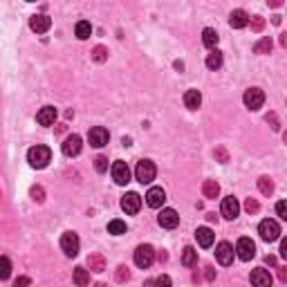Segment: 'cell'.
I'll use <instances>...</instances> for the list:
<instances>
[{
	"instance_id": "1",
	"label": "cell",
	"mask_w": 287,
	"mask_h": 287,
	"mask_svg": "<svg viewBox=\"0 0 287 287\" xmlns=\"http://www.w3.org/2000/svg\"><path fill=\"white\" fill-rule=\"evenodd\" d=\"M50 159H52V150L48 146H34L27 153V161L34 169H45V166L50 164Z\"/></svg>"
},
{
	"instance_id": "2",
	"label": "cell",
	"mask_w": 287,
	"mask_h": 287,
	"mask_svg": "<svg viewBox=\"0 0 287 287\" xmlns=\"http://www.w3.org/2000/svg\"><path fill=\"white\" fill-rule=\"evenodd\" d=\"M155 175H157V169H155V164L150 159L137 161V169H135V177H137V182H142V184H150V182L155 180Z\"/></svg>"
},
{
	"instance_id": "3",
	"label": "cell",
	"mask_w": 287,
	"mask_h": 287,
	"mask_svg": "<svg viewBox=\"0 0 287 287\" xmlns=\"http://www.w3.org/2000/svg\"><path fill=\"white\" fill-rule=\"evenodd\" d=\"M155 260V249L150 247V244H139L137 249H135V265L142 269H148L150 265H153Z\"/></svg>"
},
{
	"instance_id": "4",
	"label": "cell",
	"mask_w": 287,
	"mask_h": 287,
	"mask_svg": "<svg viewBox=\"0 0 287 287\" xmlns=\"http://www.w3.org/2000/svg\"><path fill=\"white\" fill-rule=\"evenodd\" d=\"M258 233L265 242H274V240L280 238V227L276 220H263L258 224Z\"/></svg>"
},
{
	"instance_id": "5",
	"label": "cell",
	"mask_w": 287,
	"mask_h": 287,
	"mask_svg": "<svg viewBox=\"0 0 287 287\" xmlns=\"http://www.w3.org/2000/svg\"><path fill=\"white\" fill-rule=\"evenodd\" d=\"M79 247H81V242H79V236H76L74 231H67L61 236V249H63L65 256L74 258V256L79 254Z\"/></svg>"
},
{
	"instance_id": "6",
	"label": "cell",
	"mask_w": 287,
	"mask_h": 287,
	"mask_svg": "<svg viewBox=\"0 0 287 287\" xmlns=\"http://www.w3.org/2000/svg\"><path fill=\"white\" fill-rule=\"evenodd\" d=\"M242 101H244V106H247L249 110H260L263 103H265V92L260 90V88H249V90L244 92Z\"/></svg>"
},
{
	"instance_id": "7",
	"label": "cell",
	"mask_w": 287,
	"mask_h": 287,
	"mask_svg": "<svg viewBox=\"0 0 287 287\" xmlns=\"http://www.w3.org/2000/svg\"><path fill=\"white\" fill-rule=\"evenodd\" d=\"M236 256L240 260H252L256 256V244L252 238H240L236 244Z\"/></svg>"
},
{
	"instance_id": "8",
	"label": "cell",
	"mask_w": 287,
	"mask_h": 287,
	"mask_svg": "<svg viewBox=\"0 0 287 287\" xmlns=\"http://www.w3.org/2000/svg\"><path fill=\"white\" fill-rule=\"evenodd\" d=\"M108 139H110V135L101 126L90 128V133H88V142H90V146H95V148H103V146L108 144Z\"/></svg>"
},
{
	"instance_id": "9",
	"label": "cell",
	"mask_w": 287,
	"mask_h": 287,
	"mask_svg": "<svg viewBox=\"0 0 287 287\" xmlns=\"http://www.w3.org/2000/svg\"><path fill=\"white\" fill-rule=\"evenodd\" d=\"M81 137L79 135H70V137H65V142L61 144V148H63V155L65 157H76V155L81 153Z\"/></svg>"
},
{
	"instance_id": "10",
	"label": "cell",
	"mask_w": 287,
	"mask_h": 287,
	"mask_svg": "<svg viewBox=\"0 0 287 287\" xmlns=\"http://www.w3.org/2000/svg\"><path fill=\"white\" fill-rule=\"evenodd\" d=\"M112 180L117 182L119 186H124L130 182V169H128L126 161H114L112 164Z\"/></svg>"
},
{
	"instance_id": "11",
	"label": "cell",
	"mask_w": 287,
	"mask_h": 287,
	"mask_svg": "<svg viewBox=\"0 0 287 287\" xmlns=\"http://www.w3.org/2000/svg\"><path fill=\"white\" fill-rule=\"evenodd\" d=\"M220 213L227 220H236L238 218V213H240V204H238V200L233 195H229V197H224L222 200V207H220Z\"/></svg>"
},
{
	"instance_id": "12",
	"label": "cell",
	"mask_w": 287,
	"mask_h": 287,
	"mask_svg": "<svg viewBox=\"0 0 287 287\" xmlns=\"http://www.w3.org/2000/svg\"><path fill=\"white\" fill-rule=\"evenodd\" d=\"M157 222L164 229H175L180 224V216H177L175 209H161V213L157 216Z\"/></svg>"
},
{
	"instance_id": "13",
	"label": "cell",
	"mask_w": 287,
	"mask_h": 287,
	"mask_svg": "<svg viewBox=\"0 0 287 287\" xmlns=\"http://www.w3.org/2000/svg\"><path fill=\"white\" fill-rule=\"evenodd\" d=\"M252 285L254 287H271L274 285V278H271V274L267 269H263V267H256L254 271H252Z\"/></svg>"
},
{
	"instance_id": "14",
	"label": "cell",
	"mask_w": 287,
	"mask_h": 287,
	"mask_svg": "<svg viewBox=\"0 0 287 287\" xmlns=\"http://www.w3.org/2000/svg\"><path fill=\"white\" fill-rule=\"evenodd\" d=\"M164 202H166V193H164L161 186H153V189H148V193H146V204H148L150 209H159Z\"/></svg>"
},
{
	"instance_id": "15",
	"label": "cell",
	"mask_w": 287,
	"mask_h": 287,
	"mask_svg": "<svg viewBox=\"0 0 287 287\" xmlns=\"http://www.w3.org/2000/svg\"><path fill=\"white\" fill-rule=\"evenodd\" d=\"M233 256H236V252H233V247L229 242H220L216 247V258L220 265H224V267L233 263Z\"/></svg>"
},
{
	"instance_id": "16",
	"label": "cell",
	"mask_w": 287,
	"mask_h": 287,
	"mask_svg": "<svg viewBox=\"0 0 287 287\" xmlns=\"http://www.w3.org/2000/svg\"><path fill=\"white\" fill-rule=\"evenodd\" d=\"M121 209L130 216H135V213L142 209V197L137 195V193H126V195L121 197Z\"/></svg>"
},
{
	"instance_id": "17",
	"label": "cell",
	"mask_w": 287,
	"mask_h": 287,
	"mask_svg": "<svg viewBox=\"0 0 287 287\" xmlns=\"http://www.w3.org/2000/svg\"><path fill=\"white\" fill-rule=\"evenodd\" d=\"M29 27H32L36 34H45L52 27V18L45 16V14H36V16L29 18Z\"/></svg>"
},
{
	"instance_id": "18",
	"label": "cell",
	"mask_w": 287,
	"mask_h": 287,
	"mask_svg": "<svg viewBox=\"0 0 287 287\" xmlns=\"http://www.w3.org/2000/svg\"><path fill=\"white\" fill-rule=\"evenodd\" d=\"M36 121H38L40 126H54V121H56V108H52V106L40 108L38 114H36Z\"/></svg>"
},
{
	"instance_id": "19",
	"label": "cell",
	"mask_w": 287,
	"mask_h": 287,
	"mask_svg": "<svg viewBox=\"0 0 287 287\" xmlns=\"http://www.w3.org/2000/svg\"><path fill=\"white\" fill-rule=\"evenodd\" d=\"M247 23H249V16H247V12H242V9H236V12H231V16H229V25H231L233 29L247 27Z\"/></svg>"
},
{
	"instance_id": "20",
	"label": "cell",
	"mask_w": 287,
	"mask_h": 287,
	"mask_svg": "<svg viewBox=\"0 0 287 287\" xmlns=\"http://www.w3.org/2000/svg\"><path fill=\"white\" fill-rule=\"evenodd\" d=\"M195 238H197V242H200V247L207 249V247H211V244H213V240H216V233H213L209 227H200V229L195 231Z\"/></svg>"
},
{
	"instance_id": "21",
	"label": "cell",
	"mask_w": 287,
	"mask_h": 287,
	"mask_svg": "<svg viewBox=\"0 0 287 287\" xmlns=\"http://www.w3.org/2000/svg\"><path fill=\"white\" fill-rule=\"evenodd\" d=\"M200 103H202V95L197 90H186V95H184V106L189 108V110H197L200 108Z\"/></svg>"
},
{
	"instance_id": "22",
	"label": "cell",
	"mask_w": 287,
	"mask_h": 287,
	"mask_svg": "<svg viewBox=\"0 0 287 287\" xmlns=\"http://www.w3.org/2000/svg\"><path fill=\"white\" fill-rule=\"evenodd\" d=\"M218 40H220V36H218L216 29L207 27L204 32H202V43H204V48H209V50H216Z\"/></svg>"
},
{
	"instance_id": "23",
	"label": "cell",
	"mask_w": 287,
	"mask_h": 287,
	"mask_svg": "<svg viewBox=\"0 0 287 287\" xmlns=\"http://www.w3.org/2000/svg\"><path fill=\"white\" fill-rule=\"evenodd\" d=\"M202 193H204V197L213 200V197H218V193H220V184H218L216 180H204V184H202Z\"/></svg>"
},
{
	"instance_id": "24",
	"label": "cell",
	"mask_w": 287,
	"mask_h": 287,
	"mask_svg": "<svg viewBox=\"0 0 287 287\" xmlns=\"http://www.w3.org/2000/svg\"><path fill=\"white\" fill-rule=\"evenodd\" d=\"M74 32H76V38L79 40H86V38H90V34H92V25L88 23V20H79Z\"/></svg>"
},
{
	"instance_id": "25",
	"label": "cell",
	"mask_w": 287,
	"mask_h": 287,
	"mask_svg": "<svg viewBox=\"0 0 287 287\" xmlns=\"http://www.w3.org/2000/svg\"><path fill=\"white\" fill-rule=\"evenodd\" d=\"M207 67H209V70H220V67H222V52L213 50L211 54L207 56Z\"/></svg>"
},
{
	"instance_id": "26",
	"label": "cell",
	"mask_w": 287,
	"mask_h": 287,
	"mask_svg": "<svg viewBox=\"0 0 287 287\" xmlns=\"http://www.w3.org/2000/svg\"><path fill=\"white\" fill-rule=\"evenodd\" d=\"M74 283H76V287H88L90 285V274H88V269H83V267L74 269Z\"/></svg>"
},
{
	"instance_id": "27",
	"label": "cell",
	"mask_w": 287,
	"mask_h": 287,
	"mask_svg": "<svg viewBox=\"0 0 287 287\" xmlns=\"http://www.w3.org/2000/svg\"><path fill=\"white\" fill-rule=\"evenodd\" d=\"M195 263H197V252L193 247H186L184 252H182V265H184V267H193Z\"/></svg>"
},
{
	"instance_id": "28",
	"label": "cell",
	"mask_w": 287,
	"mask_h": 287,
	"mask_svg": "<svg viewBox=\"0 0 287 287\" xmlns=\"http://www.w3.org/2000/svg\"><path fill=\"white\" fill-rule=\"evenodd\" d=\"M12 276V260L7 256H0V280H7Z\"/></svg>"
},
{
	"instance_id": "29",
	"label": "cell",
	"mask_w": 287,
	"mask_h": 287,
	"mask_svg": "<svg viewBox=\"0 0 287 287\" xmlns=\"http://www.w3.org/2000/svg\"><path fill=\"white\" fill-rule=\"evenodd\" d=\"M88 265H90V269H92V271H103V269H106L103 256H99V254H92L90 258H88Z\"/></svg>"
},
{
	"instance_id": "30",
	"label": "cell",
	"mask_w": 287,
	"mask_h": 287,
	"mask_svg": "<svg viewBox=\"0 0 287 287\" xmlns=\"http://www.w3.org/2000/svg\"><path fill=\"white\" fill-rule=\"evenodd\" d=\"M108 233H112V236H121V233H126V222L110 220L108 222Z\"/></svg>"
},
{
	"instance_id": "31",
	"label": "cell",
	"mask_w": 287,
	"mask_h": 287,
	"mask_svg": "<svg viewBox=\"0 0 287 287\" xmlns=\"http://www.w3.org/2000/svg\"><path fill=\"white\" fill-rule=\"evenodd\" d=\"M269 50H271V40L269 38H260L258 43H256V48H254L256 54H269Z\"/></svg>"
},
{
	"instance_id": "32",
	"label": "cell",
	"mask_w": 287,
	"mask_h": 287,
	"mask_svg": "<svg viewBox=\"0 0 287 287\" xmlns=\"http://www.w3.org/2000/svg\"><path fill=\"white\" fill-rule=\"evenodd\" d=\"M258 186H260V193H263V195H271V193H274V184L269 182V177H260Z\"/></svg>"
},
{
	"instance_id": "33",
	"label": "cell",
	"mask_w": 287,
	"mask_h": 287,
	"mask_svg": "<svg viewBox=\"0 0 287 287\" xmlns=\"http://www.w3.org/2000/svg\"><path fill=\"white\" fill-rule=\"evenodd\" d=\"M95 169L99 171V173H106V171H108V157L99 155V157L95 159Z\"/></svg>"
},
{
	"instance_id": "34",
	"label": "cell",
	"mask_w": 287,
	"mask_h": 287,
	"mask_svg": "<svg viewBox=\"0 0 287 287\" xmlns=\"http://www.w3.org/2000/svg\"><path fill=\"white\" fill-rule=\"evenodd\" d=\"M155 287H173V283H171V278L166 274H161L157 280H155Z\"/></svg>"
},
{
	"instance_id": "35",
	"label": "cell",
	"mask_w": 287,
	"mask_h": 287,
	"mask_svg": "<svg viewBox=\"0 0 287 287\" xmlns=\"http://www.w3.org/2000/svg\"><path fill=\"white\" fill-rule=\"evenodd\" d=\"M106 56H108V50L106 48H95V61H106Z\"/></svg>"
},
{
	"instance_id": "36",
	"label": "cell",
	"mask_w": 287,
	"mask_h": 287,
	"mask_svg": "<svg viewBox=\"0 0 287 287\" xmlns=\"http://www.w3.org/2000/svg\"><path fill=\"white\" fill-rule=\"evenodd\" d=\"M276 211H278V216L283 218V220H287V204H285V200H280L278 204H276Z\"/></svg>"
},
{
	"instance_id": "37",
	"label": "cell",
	"mask_w": 287,
	"mask_h": 287,
	"mask_svg": "<svg viewBox=\"0 0 287 287\" xmlns=\"http://www.w3.org/2000/svg\"><path fill=\"white\" fill-rule=\"evenodd\" d=\"M128 278H130L128 269L126 267H119V271H117V280H119V283H124V280H128Z\"/></svg>"
},
{
	"instance_id": "38",
	"label": "cell",
	"mask_w": 287,
	"mask_h": 287,
	"mask_svg": "<svg viewBox=\"0 0 287 287\" xmlns=\"http://www.w3.org/2000/svg\"><path fill=\"white\" fill-rule=\"evenodd\" d=\"M244 209H247L249 213H256V211H258V202H256V200H252V197H249V200H247V204H244Z\"/></svg>"
},
{
	"instance_id": "39",
	"label": "cell",
	"mask_w": 287,
	"mask_h": 287,
	"mask_svg": "<svg viewBox=\"0 0 287 287\" xmlns=\"http://www.w3.org/2000/svg\"><path fill=\"white\" fill-rule=\"evenodd\" d=\"M29 283H32V280H29L27 276H20V278H16V283H14V287H29Z\"/></svg>"
},
{
	"instance_id": "40",
	"label": "cell",
	"mask_w": 287,
	"mask_h": 287,
	"mask_svg": "<svg viewBox=\"0 0 287 287\" xmlns=\"http://www.w3.org/2000/svg\"><path fill=\"white\" fill-rule=\"evenodd\" d=\"M32 195H34V200L43 202V191H40V189H32Z\"/></svg>"
},
{
	"instance_id": "41",
	"label": "cell",
	"mask_w": 287,
	"mask_h": 287,
	"mask_svg": "<svg viewBox=\"0 0 287 287\" xmlns=\"http://www.w3.org/2000/svg\"><path fill=\"white\" fill-rule=\"evenodd\" d=\"M280 256H283V258H287V240H283V242H280Z\"/></svg>"
},
{
	"instance_id": "42",
	"label": "cell",
	"mask_w": 287,
	"mask_h": 287,
	"mask_svg": "<svg viewBox=\"0 0 287 287\" xmlns=\"http://www.w3.org/2000/svg\"><path fill=\"white\" fill-rule=\"evenodd\" d=\"M207 278H209V280L213 278V269H211V267H207Z\"/></svg>"
}]
</instances>
